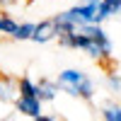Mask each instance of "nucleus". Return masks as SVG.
I'll return each mask as SVG.
<instances>
[{
    "mask_svg": "<svg viewBox=\"0 0 121 121\" xmlns=\"http://www.w3.org/2000/svg\"><path fill=\"white\" fill-rule=\"evenodd\" d=\"M60 41L65 46H75V48H85L90 56H109L112 53V44H109L107 34L95 24H85V27H75L73 32H68L60 36Z\"/></svg>",
    "mask_w": 121,
    "mask_h": 121,
    "instance_id": "obj_1",
    "label": "nucleus"
},
{
    "mask_svg": "<svg viewBox=\"0 0 121 121\" xmlns=\"http://www.w3.org/2000/svg\"><path fill=\"white\" fill-rule=\"evenodd\" d=\"M102 116H104V121H121V107L119 104H107Z\"/></svg>",
    "mask_w": 121,
    "mask_h": 121,
    "instance_id": "obj_8",
    "label": "nucleus"
},
{
    "mask_svg": "<svg viewBox=\"0 0 121 121\" xmlns=\"http://www.w3.org/2000/svg\"><path fill=\"white\" fill-rule=\"evenodd\" d=\"M29 36H34V24H22V27H17L15 39H29Z\"/></svg>",
    "mask_w": 121,
    "mask_h": 121,
    "instance_id": "obj_12",
    "label": "nucleus"
},
{
    "mask_svg": "<svg viewBox=\"0 0 121 121\" xmlns=\"http://www.w3.org/2000/svg\"><path fill=\"white\" fill-rule=\"evenodd\" d=\"M19 92H22L19 97H36V95H39V85H34L29 78H22V80H19ZM36 99H39V97H36Z\"/></svg>",
    "mask_w": 121,
    "mask_h": 121,
    "instance_id": "obj_7",
    "label": "nucleus"
},
{
    "mask_svg": "<svg viewBox=\"0 0 121 121\" xmlns=\"http://www.w3.org/2000/svg\"><path fill=\"white\" fill-rule=\"evenodd\" d=\"M102 0H87L85 5H78L73 10H68V12L58 15V19H63V22L73 24V27H85V24H92L95 17H97V7Z\"/></svg>",
    "mask_w": 121,
    "mask_h": 121,
    "instance_id": "obj_3",
    "label": "nucleus"
},
{
    "mask_svg": "<svg viewBox=\"0 0 121 121\" xmlns=\"http://www.w3.org/2000/svg\"><path fill=\"white\" fill-rule=\"evenodd\" d=\"M0 3H3V5H7V3H15V0H0Z\"/></svg>",
    "mask_w": 121,
    "mask_h": 121,
    "instance_id": "obj_15",
    "label": "nucleus"
},
{
    "mask_svg": "<svg viewBox=\"0 0 121 121\" xmlns=\"http://www.w3.org/2000/svg\"><path fill=\"white\" fill-rule=\"evenodd\" d=\"M56 36V22L48 19V22H41L39 27H34V41H48V39Z\"/></svg>",
    "mask_w": 121,
    "mask_h": 121,
    "instance_id": "obj_5",
    "label": "nucleus"
},
{
    "mask_svg": "<svg viewBox=\"0 0 121 121\" xmlns=\"http://www.w3.org/2000/svg\"><path fill=\"white\" fill-rule=\"evenodd\" d=\"M17 22L15 19H10V17H0V32H5V34H12L15 36V32H17Z\"/></svg>",
    "mask_w": 121,
    "mask_h": 121,
    "instance_id": "obj_11",
    "label": "nucleus"
},
{
    "mask_svg": "<svg viewBox=\"0 0 121 121\" xmlns=\"http://www.w3.org/2000/svg\"><path fill=\"white\" fill-rule=\"evenodd\" d=\"M17 109L22 114L32 116V119L41 116V102H39L36 97H17Z\"/></svg>",
    "mask_w": 121,
    "mask_h": 121,
    "instance_id": "obj_4",
    "label": "nucleus"
},
{
    "mask_svg": "<svg viewBox=\"0 0 121 121\" xmlns=\"http://www.w3.org/2000/svg\"><path fill=\"white\" fill-rule=\"evenodd\" d=\"M58 85L65 90V92H70L73 97H85L90 99L95 92V85H92V80H90L85 73H80V70H63V73L58 75Z\"/></svg>",
    "mask_w": 121,
    "mask_h": 121,
    "instance_id": "obj_2",
    "label": "nucleus"
},
{
    "mask_svg": "<svg viewBox=\"0 0 121 121\" xmlns=\"http://www.w3.org/2000/svg\"><path fill=\"white\" fill-rule=\"evenodd\" d=\"M109 85H112L114 90H121V80H119L116 75H109Z\"/></svg>",
    "mask_w": 121,
    "mask_h": 121,
    "instance_id": "obj_13",
    "label": "nucleus"
},
{
    "mask_svg": "<svg viewBox=\"0 0 121 121\" xmlns=\"http://www.w3.org/2000/svg\"><path fill=\"white\" fill-rule=\"evenodd\" d=\"M119 10H121V0H102V3H99V7H97L95 22H97V19H107V17L116 15Z\"/></svg>",
    "mask_w": 121,
    "mask_h": 121,
    "instance_id": "obj_6",
    "label": "nucleus"
},
{
    "mask_svg": "<svg viewBox=\"0 0 121 121\" xmlns=\"http://www.w3.org/2000/svg\"><path fill=\"white\" fill-rule=\"evenodd\" d=\"M53 95H56V87L51 85V82H41L39 85V102H41V99H53Z\"/></svg>",
    "mask_w": 121,
    "mask_h": 121,
    "instance_id": "obj_10",
    "label": "nucleus"
},
{
    "mask_svg": "<svg viewBox=\"0 0 121 121\" xmlns=\"http://www.w3.org/2000/svg\"><path fill=\"white\" fill-rule=\"evenodd\" d=\"M12 92H15L12 80H0V99H3V102H10V99H12Z\"/></svg>",
    "mask_w": 121,
    "mask_h": 121,
    "instance_id": "obj_9",
    "label": "nucleus"
},
{
    "mask_svg": "<svg viewBox=\"0 0 121 121\" xmlns=\"http://www.w3.org/2000/svg\"><path fill=\"white\" fill-rule=\"evenodd\" d=\"M34 121H56V119H53V116H44V114H41V116H36Z\"/></svg>",
    "mask_w": 121,
    "mask_h": 121,
    "instance_id": "obj_14",
    "label": "nucleus"
}]
</instances>
